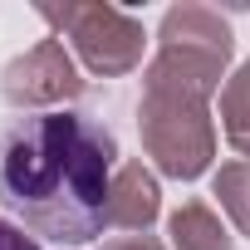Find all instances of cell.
Returning <instances> with one entry per match:
<instances>
[{
    "label": "cell",
    "instance_id": "cell-1",
    "mask_svg": "<svg viewBox=\"0 0 250 250\" xmlns=\"http://www.w3.org/2000/svg\"><path fill=\"white\" fill-rule=\"evenodd\" d=\"M118 138L74 103L30 108L0 128V206L30 235L88 245L113 221Z\"/></svg>",
    "mask_w": 250,
    "mask_h": 250
},
{
    "label": "cell",
    "instance_id": "cell-2",
    "mask_svg": "<svg viewBox=\"0 0 250 250\" xmlns=\"http://www.w3.org/2000/svg\"><path fill=\"white\" fill-rule=\"evenodd\" d=\"M0 250H40V240L20 226V221H10V216H0Z\"/></svg>",
    "mask_w": 250,
    "mask_h": 250
}]
</instances>
